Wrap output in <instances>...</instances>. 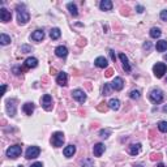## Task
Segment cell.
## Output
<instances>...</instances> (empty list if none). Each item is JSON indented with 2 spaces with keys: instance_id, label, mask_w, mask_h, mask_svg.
<instances>
[{
  "instance_id": "11",
  "label": "cell",
  "mask_w": 167,
  "mask_h": 167,
  "mask_svg": "<svg viewBox=\"0 0 167 167\" xmlns=\"http://www.w3.org/2000/svg\"><path fill=\"white\" fill-rule=\"evenodd\" d=\"M104 150H106V148H104V145L102 142L95 144L94 148H93V153H94L95 157H101V155L104 153Z\"/></svg>"
},
{
  "instance_id": "42",
  "label": "cell",
  "mask_w": 167,
  "mask_h": 167,
  "mask_svg": "<svg viewBox=\"0 0 167 167\" xmlns=\"http://www.w3.org/2000/svg\"><path fill=\"white\" fill-rule=\"evenodd\" d=\"M13 72H14V75H20V73H21V69H20L18 67H14V68H13Z\"/></svg>"
},
{
  "instance_id": "48",
  "label": "cell",
  "mask_w": 167,
  "mask_h": 167,
  "mask_svg": "<svg viewBox=\"0 0 167 167\" xmlns=\"http://www.w3.org/2000/svg\"><path fill=\"white\" fill-rule=\"evenodd\" d=\"M133 167H144V166H142V165H134Z\"/></svg>"
},
{
  "instance_id": "29",
  "label": "cell",
  "mask_w": 167,
  "mask_h": 167,
  "mask_svg": "<svg viewBox=\"0 0 167 167\" xmlns=\"http://www.w3.org/2000/svg\"><path fill=\"white\" fill-rule=\"evenodd\" d=\"M158 129L163 133H167V122H159L158 123Z\"/></svg>"
},
{
  "instance_id": "31",
  "label": "cell",
  "mask_w": 167,
  "mask_h": 167,
  "mask_svg": "<svg viewBox=\"0 0 167 167\" xmlns=\"http://www.w3.org/2000/svg\"><path fill=\"white\" fill-rule=\"evenodd\" d=\"M82 167H94V165H93V161L90 159V158H86V159L82 161Z\"/></svg>"
},
{
  "instance_id": "10",
  "label": "cell",
  "mask_w": 167,
  "mask_h": 167,
  "mask_svg": "<svg viewBox=\"0 0 167 167\" xmlns=\"http://www.w3.org/2000/svg\"><path fill=\"white\" fill-rule=\"evenodd\" d=\"M123 86H124V81H123L122 77H115V80L111 82V87H112L114 90H122Z\"/></svg>"
},
{
  "instance_id": "41",
  "label": "cell",
  "mask_w": 167,
  "mask_h": 167,
  "mask_svg": "<svg viewBox=\"0 0 167 167\" xmlns=\"http://www.w3.org/2000/svg\"><path fill=\"white\" fill-rule=\"evenodd\" d=\"M136 11H137L139 13H142V12H144V7H142V5H137V7H136Z\"/></svg>"
},
{
  "instance_id": "51",
  "label": "cell",
  "mask_w": 167,
  "mask_h": 167,
  "mask_svg": "<svg viewBox=\"0 0 167 167\" xmlns=\"http://www.w3.org/2000/svg\"><path fill=\"white\" fill-rule=\"evenodd\" d=\"M166 84H167V78H166Z\"/></svg>"
},
{
  "instance_id": "1",
  "label": "cell",
  "mask_w": 167,
  "mask_h": 167,
  "mask_svg": "<svg viewBox=\"0 0 167 167\" xmlns=\"http://www.w3.org/2000/svg\"><path fill=\"white\" fill-rule=\"evenodd\" d=\"M29 20H30V14H29V12L24 9V7L18 5V7H17V21H18V24L25 25V24H28Z\"/></svg>"
},
{
  "instance_id": "19",
  "label": "cell",
  "mask_w": 167,
  "mask_h": 167,
  "mask_svg": "<svg viewBox=\"0 0 167 167\" xmlns=\"http://www.w3.org/2000/svg\"><path fill=\"white\" fill-rule=\"evenodd\" d=\"M99 8L102 11H111L112 9V1L111 0H102L99 3Z\"/></svg>"
},
{
  "instance_id": "13",
  "label": "cell",
  "mask_w": 167,
  "mask_h": 167,
  "mask_svg": "<svg viewBox=\"0 0 167 167\" xmlns=\"http://www.w3.org/2000/svg\"><path fill=\"white\" fill-rule=\"evenodd\" d=\"M55 55H56L58 58H65L67 55H68V48H67L65 46H58V47L55 48Z\"/></svg>"
},
{
  "instance_id": "5",
  "label": "cell",
  "mask_w": 167,
  "mask_h": 167,
  "mask_svg": "<svg viewBox=\"0 0 167 167\" xmlns=\"http://www.w3.org/2000/svg\"><path fill=\"white\" fill-rule=\"evenodd\" d=\"M167 71V67L165 63H157L153 67V72H154V76L157 78H162L163 75L166 73Z\"/></svg>"
},
{
  "instance_id": "20",
  "label": "cell",
  "mask_w": 167,
  "mask_h": 167,
  "mask_svg": "<svg viewBox=\"0 0 167 167\" xmlns=\"http://www.w3.org/2000/svg\"><path fill=\"white\" fill-rule=\"evenodd\" d=\"M34 103L33 102H28V103H25L24 106H22V110H24V112L26 115H31V114L34 112Z\"/></svg>"
},
{
  "instance_id": "21",
  "label": "cell",
  "mask_w": 167,
  "mask_h": 167,
  "mask_svg": "<svg viewBox=\"0 0 167 167\" xmlns=\"http://www.w3.org/2000/svg\"><path fill=\"white\" fill-rule=\"evenodd\" d=\"M119 58H120V60H122V63H123V68H124V71L131 72V65H129V63H128V58L125 56L124 54H120Z\"/></svg>"
},
{
  "instance_id": "32",
  "label": "cell",
  "mask_w": 167,
  "mask_h": 167,
  "mask_svg": "<svg viewBox=\"0 0 167 167\" xmlns=\"http://www.w3.org/2000/svg\"><path fill=\"white\" fill-rule=\"evenodd\" d=\"M110 133H111V131H110V129H102L101 132H99V136H101L102 139H108Z\"/></svg>"
},
{
  "instance_id": "26",
  "label": "cell",
  "mask_w": 167,
  "mask_h": 167,
  "mask_svg": "<svg viewBox=\"0 0 167 167\" xmlns=\"http://www.w3.org/2000/svg\"><path fill=\"white\" fill-rule=\"evenodd\" d=\"M60 29L59 28H54L51 31H50V37H51V39H58V38H60Z\"/></svg>"
},
{
  "instance_id": "17",
  "label": "cell",
  "mask_w": 167,
  "mask_h": 167,
  "mask_svg": "<svg viewBox=\"0 0 167 167\" xmlns=\"http://www.w3.org/2000/svg\"><path fill=\"white\" fill-rule=\"evenodd\" d=\"M94 64L98 67V68H107V65H108L107 59H106V58H103V56L97 58L95 61H94Z\"/></svg>"
},
{
  "instance_id": "2",
  "label": "cell",
  "mask_w": 167,
  "mask_h": 167,
  "mask_svg": "<svg viewBox=\"0 0 167 167\" xmlns=\"http://www.w3.org/2000/svg\"><path fill=\"white\" fill-rule=\"evenodd\" d=\"M22 153V146L21 145H13L11 146V148H8L7 150V157L12 158V159H16V158H18L20 155Z\"/></svg>"
},
{
  "instance_id": "33",
  "label": "cell",
  "mask_w": 167,
  "mask_h": 167,
  "mask_svg": "<svg viewBox=\"0 0 167 167\" xmlns=\"http://www.w3.org/2000/svg\"><path fill=\"white\" fill-rule=\"evenodd\" d=\"M111 85L110 84H104V87H103V95H110L111 94Z\"/></svg>"
},
{
  "instance_id": "12",
  "label": "cell",
  "mask_w": 167,
  "mask_h": 167,
  "mask_svg": "<svg viewBox=\"0 0 167 167\" xmlns=\"http://www.w3.org/2000/svg\"><path fill=\"white\" fill-rule=\"evenodd\" d=\"M38 65V60L36 58H28L24 63V69H30V68H36Z\"/></svg>"
},
{
  "instance_id": "27",
  "label": "cell",
  "mask_w": 167,
  "mask_h": 167,
  "mask_svg": "<svg viewBox=\"0 0 167 167\" xmlns=\"http://www.w3.org/2000/svg\"><path fill=\"white\" fill-rule=\"evenodd\" d=\"M161 34H162V31H161V29L159 28H151L150 29V37L151 38H159L161 37Z\"/></svg>"
},
{
  "instance_id": "50",
  "label": "cell",
  "mask_w": 167,
  "mask_h": 167,
  "mask_svg": "<svg viewBox=\"0 0 167 167\" xmlns=\"http://www.w3.org/2000/svg\"><path fill=\"white\" fill-rule=\"evenodd\" d=\"M18 167H24V166H21V165H20V166H18Z\"/></svg>"
},
{
  "instance_id": "22",
  "label": "cell",
  "mask_w": 167,
  "mask_h": 167,
  "mask_svg": "<svg viewBox=\"0 0 167 167\" xmlns=\"http://www.w3.org/2000/svg\"><path fill=\"white\" fill-rule=\"evenodd\" d=\"M141 151V144H133L129 146V154L131 155H137Z\"/></svg>"
},
{
  "instance_id": "43",
  "label": "cell",
  "mask_w": 167,
  "mask_h": 167,
  "mask_svg": "<svg viewBox=\"0 0 167 167\" xmlns=\"http://www.w3.org/2000/svg\"><path fill=\"white\" fill-rule=\"evenodd\" d=\"M110 56H111V59H112V61L116 60V56H115V54H114L112 50H110Z\"/></svg>"
},
{
  "instance_id": "44",
  "label": "cell",
  "mask_w": 167,
  "mask_h": 167,
  "mask_svg": "<svg viewBox=\"0 0 167 167\" xmlns=\"http://www.w3.org/2000/svg\"><path fill=\"white\" fill-rule=\"evenodd\" d=\"M30 167H43V165L41 162H36V163H33Z\"/></svg>"
},
{
  "instance_id": "30",
  "label": "cell",
  "mask_w": 167,
  "mask_h": 167,
  "mask_svg": "<svg viewBox=\"0 0 167 167\" xmlns=\"http://www.w3.org/2000/svg\"><path fill=\"white\" fill-rule=\"evenodd\" d=\"M108 108H110V107H108V103L102 102V103H99V106H98V111H101V112H106Z\"/></svg>"
},
{
  "instance_id": "46",
  "label": "cell",
  "mask_w": 167,
  "mask_h": 167,
  "mask_svg": "<svg viewBox=\"0 0 167 167\" xmlns=\"http://www.w3.org/2000/svg\"><path fill=\"white\" fill-rule=\"evenodd\" d=\"M55 72H56V69H55V68H51V73H52V75H54Z\"/></svg>"
},
{
  "instance_id": "9",
  "label": "cell",
  "mask_w": 167,
  "mask_h": 167,
  "mask_svg": "<svg viewBox=\"0 0 167 167\" xmlns=\"http://www.w3.org/2000/svg\"><path fill=\"white\" fill-rule=\"evenodd\" d=\"M0 20H1L3 22L11 21V20H12V13L8 9H5V8H1V9H0Z\"/></svg>"
},
{
  "instance_id": "38",
  "label": "cell",
  "mask_w": 167,
  "mask_h": 167,
  "mask_svg": "<svg viewBox=\"0 0 167 167\" xmlns=\"http://www.w3.org/2000/svg\"><path fill=\"white\" fill-rule=\"evenodd\" d=\"M112 75H114V69L107 68V69H106V73H104V76H106V77H111Z\"/></svg>"
},
{
  "instance_id": "47",
  "label": "cell",
  "mask_w": 167,
  "mask_h": 167,
  "mask_svg": "<svg viewBox=\"0 0 167 167\" xmlns=\"http://www.w3.org/2000/svg\"><path fill=\"white\" fill-rule=\"evenodd\" d=\"M163 112H167V106L163 107Z\"/></svg>"
},
{
  "instance_id": "39",
  "label": "cell",
  "mask_w": 167,
  "mask_h": 167,
  "mask_svg": "<svg viewBox=\"0 0 167 167\" xmlns=\"http://www.w3.org/2000/svg\"><path fill=\"white\" fill-rule=\"evenodd\" d=\"M144 48H145V50H150V48H151V43L146 41V42L144 43Z\"/></svg>"
},
{
  "instance_id": "23",
  "label": "cell",
  "mask_w": 167,
  "mask_h": 167,
  "mask_svg": "<svg viewBox=\"0 0 167 167\" xmlns=\"http://www.w3.org/2000/svg\"><path fill=\"white\" fill-rule=\"evenodd\" d=\"M155 48H157V51L159 52H165L167 50V41H158L157 45H155Z\"/></svg>"
},
{
  "instance_id": "8",
  "label": "cell",
  "mask_w": 167,
  "mask_h": 167,
  "mask_svg": "<svg viewBox=\"0 0 167 167\" xmlns=\"http://www.w3.org/2000/svg\"><path fill=\"white\" fill-rule=\"evenodd\" d=\"M72 97L77 102H80V103H84V102L86 101V94H85V93L81 89H75V90H73V92H72Z\"/></svg>"
},
{
  "instance_id": "36",
  "label": "cell",
  "mask_w": 167,
  "mask_h": 167,
  "mask_svg": "<svg viewBox=\"0 0 167 167\" xmlns=\"http://www.w3.org/2000/svg\"><path fill=\"white\" fill-rule=\"evenodd\" d=\"M161 157H162V155H161L159 153H157V154L153 153V154L150 155V161H159V159H161Z\"/></svg>"
},
{
  "instance_id": "34",
  "label": "cell",
  "mask_w": 167,
  "mask_h": 167,
  "mask_svg": "<svg viewBox=\"0 0 167 167\" xmlns=\"http://www.w3.org/2000/svg\"><path fill=\"white\" fill-rule=\"evenodd\" d=\"M129 97H131L132 99H139L140 98V92H139V90H132Z\"/></svg>"
},
{
  "instance_id": "25",
  "label": "cell",
  "mask_w": 167,
  "mask_h": 167,
  "mask_svg": "<svg viewBox=\"0 0 167 167\" xmlns=\"http://www.w3.org/2000/svg\"><path fill=\"white\" fill-rule=\"evenodd\" d=\"M67 8H68L69 13H71L72 16H77L78 14L77 7H76V4H73V3H68V4H67Z\"/></svg>"
},
{
  "instance_id": "4",
  "label": "cell",
  "mask_w": 167,
  "mask_h": 167,
  "mask_svg": "<svg viewBox=\"0 0 167 167\" xmlns=\"http://www.w3.org/2000/svg\"><path fill=\"white\" fill-rule=\"evenodd\" d=\"M149 98H150V101L155 104L161 103V102L163 101V92L159 89H153L150 92V94H149Z\"/></svg>"
},
{
  "instance_id": "35",
  "label": "cell",
  "mask_w": 167,
  "mask_h": 167,
  "mask_svg": "<svg viewBox=\"0 0 167 167\" xmlns=\"http://www.w3.org/2000/svg\"><path fill=\"white\" fill-rule=\"evenodd\" d=\"M30 51H31L30 46H26V45L21 46V52H22V54H28V52H30Z\"/></svg>"
},
{
  "instance_id": "28",
  "label": "cell",
  "mask_w": 167,
  "mask_h": 167,
  "mask_svg": "<svg viewBox=\"0 0 167 167\" xmlns=\"http://www.w3.org/2000/svg\"><path fill=\"white\" fill-rule=\"evenodd\" d=\"M0 43H1L3 46H7L11 43V37H8L7 34H0Z\"/></svg>"
},
{
  "instance_id": "14",
  "label": "cell",
  "mask_w": 167,
  "mask_h": 167,
  "mask_svg": "<svg viewBox=\"0 0 167 167\" xmlns=\"http://www.w3.org/2000/svg\"><path fill=\"white\" fill-rule=\"evenodd\" d=\"M56 82L60 85V86H65L67 82H68V76H67L65 72H60L56 77Z\"/></svg>"
},
{
  "instance_id": "18",
  "label": "cell",
  "mask_w": 167,
  "mask_h": 167,
  "mask_svg": "<svg viewBox=\"0 0 167 167\" xmlns=\"http://www.w3.org/2000/svg\"><path fill=\"white\" fill-rule=\"evenodd\" d=\"M31 39L36 41V42H41V41L45 38V31L43 30H36L33 34H31Z\"/></svg>"
},
{
  "instance_id": "40",
  "label": "cell",
  "mask_w": 167,
  "mask_h": 167,
  "mask_svg": "<svg viewBox=\"0 0 167 167\" xmlns=\"http://www.w3.org/2000/svg\"><path fill=\"white\" fill-rule=\"evenodd\" d=\"M85 43H86V41L82 39V38H80V39H78V43H77V45L81 47V46H85Z\"/></svg>"
},
{
  "instance_id": "45",
  "label": "cell",
  "mask_w": 167,
  "mask_h": 167,
  "mask_svg": "<svg viewBox=\"0 0 167 167\" xmlns=\"http://www.w3.org/2000/svg\"><path fill=\"white\" fill-rule=\"evenodd\" d=\"M157 167H166V166L163 165V163H159V165H157Z\"/></svg>"
},
{
  "instance_id": "7",
  "label": "cell",
  "mask_w": 167,
  "mask_h": 167,
  "mask_svg": "<svg viewBox=\"0 0 167 167\" xmlns=\"http://www.w3.org/2000/svg\"><path fill=\"white\" fill-rule=\"evenodd\" d=\"M41 153V149L38 146H30V148L26 150L25 153V158L26 159H33V158H37Z\"/></svg>"
},
{
  "instance_id": "49",
  "label": "cell",
  "mask_w": 167,
  "mask_h": 167,
  "mask_svg": "<svg viewBox=\"0 0 167 167\" xmlns=\"http://www.w3.org/2000/svg\"><path fill=\"white\" fill-rule=\"evenodd\" d=\"M165 60H166V61H167V54H166V55H165Z\"/></svg>"
},
{
  "instance_id": "6",
  "label": "cell",
  "mask_w": 167,
  "mask_h": 167,
  "mask_svg": "<svg viewBox=\"0 0 167 167\" xmlns=\"http://www.w3.org/2000/svg\"><path fill=\"white\" fill-rule=\"evenodd\" d=\"M41 103H42V107L45 108L46 111H51L52 107H54V101H52V97L50 94H45L41 99Z\"/></svg>"
},
{
  "instance_id": "16",
  "label": "cell",
  "mask_w": 167,
  "mask_h": 167,
  "mask_svg": "<svg viewBox=\"0 0 167 167\" xmlns=\"http://www.w3.org/2000/svg\"><path fill=\"white\" fill-rule=\"evenodd\" d=\"M75 153H76V146L75 145H68L67 148H64V150H63L64 157H67V158L73 157V154Z\"/></svg>"
},
{
  "instance_id": "37",
  "label": "cell",
  "mask_w": 167,
  "mask_h": 167,
  "mask_svg": "<svg viewBox=\"0 0 167 167\" xmlns=\"http://www.w3.org/2000/svg\"><path fill=\"white\" fill-rule=\"evenodd\" d=\"M161 20L167 21V9H165V11H162V12H161Z\"/></svg>"
},
{
  "instance_id": "3",
  "label": "cell",
  "mask_w": 167,
  "mask_h": 167,
  "mask_svg": "<svg viewBox=\"0 0 167 167\" xmlns=\"http://www.w3.org/2000/svg\"><path fill=\"white\" fill-rule=\"evenodd\" d=\"M51 144L55 148H60L64 144V133L63 132H55L51 137Z\"/></svg>"
},
{
  "instance_id": "15",
  "label": "cell",
  "mask_w": 167,
  "mask_h": 167,
  "mask_svg": "<svg viewBox=\"0 0 167 167\" xmlns=\"http://www.w3.org/2000/svg\"><path fill=\"white\" fill-rule=\"evenodd\" d=\"M14 102H16L14 99H9V101L7 102V111L11 116L16 115V104H14Z\"/></svg>"
},
{
  "instance_id": "24",
  "label": "cell",
  "mask_w": 167,
  "mask_h": 167,
  "mask_svg": "<svg viewBox=\"0 0 167 167\" xmlns=\"http://www.w3.org/2000/svg\"><path fill=\"white\" fill-rule=\"evenodd\" d=\"M108 107L111 108V110H119V107H120V101L119 99H116V98H112V99H110V102H108Z\"/></svg>"
}]
</instances>
